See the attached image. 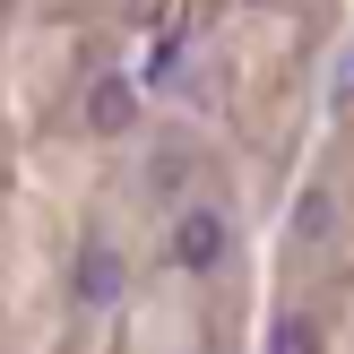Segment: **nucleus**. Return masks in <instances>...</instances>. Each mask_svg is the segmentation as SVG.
<instances>
[{"label": "nucleus", "mask_w": 354, "mask_h": 354, "mask_svg": "<svg viewBox=\"0 0 354 354\" xmlns=\"http://www.w3.org/2000/svg\"><path fill=\"white\" fill-rule=\"evenodd\" d=\"M121 286H130L121 251H113V242H86V251H78V268H69V294H78L86 311H113V303H121Z\"/></svg>", "instance_id": "1"}, {"label": "nucleus", "mask_w": 354, "mask_h": 354, "mask_svg": "<svg viewBox=\"0 0 354 354\" xmlns=\"http://www.w3.org/2000/svg\"><path fill=\"white\" fill-rule=\"evenodd\" d=\"M78 113H86V130H95V138H121V130H130V113H138V95H130V78L104 69V78H86Z\"/></svg>", "instance_id": "2"}, {"label": "nucleus", "mask_w": 354, "mask_h": 354, "mask_svg": "<svg viewBox=\"0 0 354 354\" xmlns=\"http://www.w3.org/2000/svg\"><path fill=\"white\" fill-rule=\"evenodd\" d=\"M173 259H182L190 277H207L225 259V216H207V207H190L182 225H173Z\"/></svg>", "instance_id": "3"}, {"label": "nucleus", "mask_w": 354, "mask_h": 354, "mask_svg": "<svg viewBox=\"0 0 354 354\" xmlns=\"http://www.w3.org/2000/svg\"><path fill=\"white\" fill-rule=\"evenodd\" d=\"M268 354H320V320H277V337H268Z\"/></svg>", "instance_id": "4"}, {"label": "nucleus", "mask_w": 354, "mask_h": 354, "mask_svg": "<svg viewBox=\"0 0 354 354\" xmlns=\"http://www.w3.org/2000/svg\"><path fill=\"white\" fill-rule=\"evenodd\" d=\"M147 69H156V78H173V69H182V35H156V61H147Z\"/></svg>", "instance_id": "5"}, {"label": "nucleus", "mask_w": 354, "mask_h": 354, "mask_svg": "<svg viewBox=\"0 0 354 354\" xmlns=\"http://www.w3.org/2000/svg\"><path fill=\"white\" fill-rule=\"evenodd\" d=\"M294 234H328V199H303V207H294Z\"/></svg>", "instance_id": "6"}]
</instances>
